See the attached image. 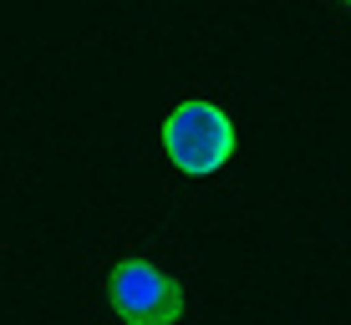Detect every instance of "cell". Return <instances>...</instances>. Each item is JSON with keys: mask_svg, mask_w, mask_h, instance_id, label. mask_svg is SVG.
<instances>
[{"mask_svg": "<svg viewBox=\"0 0 351 325\" xmlns=\"http://www.w3.org/2000/svg\"><path fill=\"white\" fill-rule=\"evenodd\" d=\"M107 305L123 325H178L184 320V285L153 259H117L107 270Z\"/></svg>", "mask_w": 351, "mask_h": 325, "instance_id": "obj_2", "label": "cell"}, {"mask_svg": "<svg viewBox=\"0 0 351 325\" xmlns=\"http://www.w3.org/2000/svg\"><path fill=\"white\" fill-rule=\"evenodd\" d=\"M163 153L184 178H214L219 168L234 163L239 127L219 102L189 97L163 117Z\"/></svg>", "mask_w": 351, "mask_h": 325, "instance_id": "obj_1", "label": "cell"}, {"mask_svg": "<svg viewBox=\"0 0 351 325\" xmlns=\"http://www.w3.org/2000/svg\"><path fill=\"white\" fill-rule=\"evenodd\" d=\"M346 10H351V5H346Z\"/></svg>", "mask_w": 351, "mask_h": 325, "instance_id": "obj_3", "label": "cell"}]
</instances>
